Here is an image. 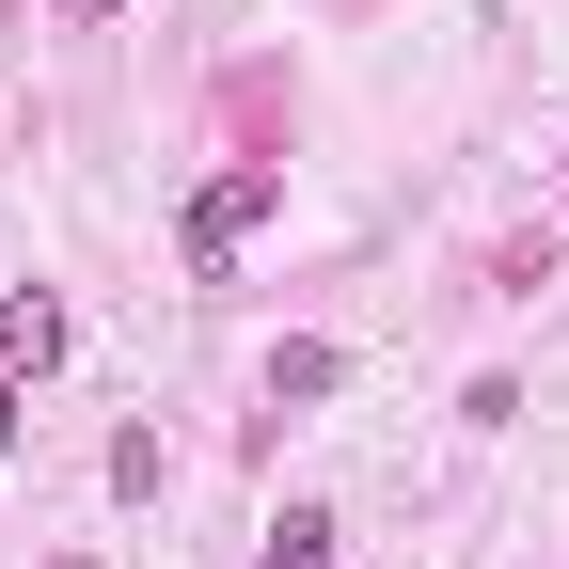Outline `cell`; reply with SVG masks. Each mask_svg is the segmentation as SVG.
<instances>
[{"label":"cell","instance_id":"7a4b0ae2","mask_svg":"<svg viewBox=\"0 0 569 569\" xmlns=\"http://www.w3.org/2000/svg\"><path fill=\"white\" fill-rule=\"evenodd\" d=\"M0 365H17V380L63 365V301H48V284H17V301H0Z\"/></svg>","mask_w":569,"mask_h":569},{"label":"cell","instance_id":"ba28073f","mask_svg":"<svg viewBox=\"0 0 569 569\" xmlns=\"http://www.w3.org/2000/svg\"><path fill=\"white\" fill-rule=\"evenodd\" d=\"M553 190H569V159H553Z\"/></svg>","mask_w":569,"mask_h":569},{"label":"cell","instance_id":"8992f818","mask_svg":"<svg viewBox=\"0 0 569 569\" xmlns=\"http://www.w3.org/2000/svg\"><path fill=\"white\" fill-rule=\"evenodd\" d=\"M63 17H127V0H63Z\"/></svg>","mask_w":569,"mask_h":569},{"label":"cell","instance_id":"277c9868","mask_svg":"<svg viewBox=\"0 0 569 569\" xmlns=\"http://www.w3.org/2000/svg\"><path fill=\"white\" fill-rule=\"evenodd\" d=\"M253 569H332V507H284V522H269V553H253Z\"/></svg>","mask_w":569,"mask_h":569},{"label":"cell","instance_id":"5b68a950","mask_svg":"<svg viewBox=\"0 0 569 569\" xmlns=\"http://www.w3.org/2000/svg\"><path fill=\"white\" fill-rule=\"evenodd\" d=\"M0 459H17V365H0Z\"/></svg>","mask_w":569,"mask_h":569},{"label":"cell","instance_id":"3957f363","mask_svg":"<svg viewBox=\"0 0 569 569\" xmlns=\"http://www.w3.org/2000/svg\"><path fill=\"white\" fill-rule=\"evenodd\" d=\"M332 380H348V348H317V332H284V348H269V411H317Z\"/></svg>","mask_w":569,"mask_h":569},{"label":"cell","instance_id":"52a82bcc","mask_svg":"<svg viewBox=\"0 0 569 569\" xmlns=\"http://www.w3.org/2000/svg\"><path fill=\"white\" fill-rule=\"evenodd\" d=\"M63 569H96V553H63Z\"/></svg>","mask_w":569,"mask_h":569},{"label":"cell","instance_id":"6da1fadb","mask_svg":"<svg viewBox=\"0 0 569 569\" xmlns=\"http://www.w3.org/2000/svg\"><path fill=\"white\" fill-rule=\"evenodd\" d=\"M269 206H284V159H238V174H206V190H190V222H174V253H190V269H222V253L269 222Z\"/></svg>","mask_w":569,"mask_h":569}]
</instances>
